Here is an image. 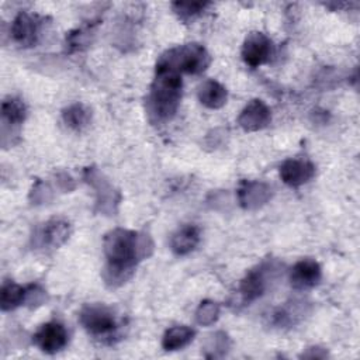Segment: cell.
<instances>
[{"label": "cell", "mask_w": 360, "mask_h": 360, "mask_svg": "<svg viewBox=\"0 0 360 360\" xmlns=\"http://www.w3.org/2000/svg\"><path fill=\"white\" fill-rule=\"evenodd\" d=\"M271 48V41L263 32H250L242 45V59L250 68H257L269 60Z\"/></svg>", "instance_id": "obj_6"}, {"label": "cell", "mask_w": 360, "mask_h": 360, "mask_svg": "<svg viewBox=\"0 0 360 360\" xmlns=\"http://www.w3.org/2000/svg\"><path fill=\"white\" fill-rule=\"evenodd\" d=\"M208 6H210L208 1H174L172 4L173 11L181 20H190V18L198 15Z\"/></svg>", "instance_id": "obj_20"}, {"label": "cell", "mask_w": 360, "mask_h": 360, "mask_svg": "<svg viewBox=\"0 0 360 360\" xmlns=\"http://www.w3.org/2000/svg\"><path fill=\"white\" fill-rule=\"evenodd\" d=\"M200 242V229L195 225H184L179 228L170 239V248L172 250L179 255L184 256L190 252H193Z\"/></svg>", "instance_id": "obj_14"}, {"label": "cell", "mask_w": 360, "mask_h": 360, "mask_svg": "<svg viewBox=\"0 0 360 360\" xmlns=\"http://www.w3.org/2000/svg\"><path fill=\"white\" fill-rule=\"evenodd\" d=\"M229 339L224 332H218L215 335L211 336V340L207 346L208 350H212V354L210 357H217V356H222L226 353V350L229 349Z\"/></svg>", "instance_id": "obj_22"}, {"label": "cell", "mask_w": 360, "mask_h": 360, "mask_svg": "<svg viewBox=\"0 0 360 360\" xmlns=\"http://www.w3.org/2000/svg\"><path fill=\"white\" fill-rule=\"evenodd\" d=\"M322 277L321 266L314 259H302L294 264L290 274V283L295 290H308L315 287Z\"/></svg>", "instance_id": "obj_9"}, {"label": "cell", "mask_w": 360, "mask_h": 360, "mask_svg": "<svg viewBox=\"0 0 360 360\" xmlns=\"http://www.w3.org/2000/svg\"><path fill=\"white\" fill-rule=\"evenodd\" d=\"M194 335L195 332L190 326H186V325L173 326L165 332L162 338V347L167 352L179 350L187 346L193 340Z\"/></svg>", "instance_id": "obj_16"}, {"label": "cell", "mask_w": 360, "mask_h": 360, "mask_svg": "<svg viewBox=\"0 0 360 360\" xmlns=\"http://www.w3.org/2000/svg\"><path fill=\"white\" fill-rule=\"evenodd\" d=\"M267 288V274L263 266L250 270L239 285L240 295L245 302H252L262 297Z\"/></svg>", "instance_id": "obj_12"}, {"label": "cell", "mask_w": 360, "mask_h": 360, "mask_svg": "<svg viewBox=\"0 0 360 360\" xmlns=\"http://www.w3.org/2000/svg\"><path fill=\"white\" fill-rule=\"evenodd\" d=\"M271 198V187L263 181H242L238 187V201L245 210H256Z\"/></svg>", "instance_id": "obj_8"}, {"label": "cell", "mask_w": 360, "mask_h": 360, "mask_svg": "<svg viewBox=\"0 0 360 360\" xmlns=\"http://www.w3.org/2000/svg\"><path fill=\"white\" fill-rule=\"evenodd\" d=\"M1 115L3 118L11 124V125H18L21 124L25 117H27V108L25 104L15 97H10L3 101L1 104Z\"/></svg>", "instance_id": "obj_19"}, {"label": "cell", "mask_w": 360, "mask_h": 360, "mask_svg": "<svg viewBox=\"0 0 360 360\" xmlns=\"http://www.w3.org/2000/svg\"><path fill=\"white\" fill-rule=\"evenodd\" d=\"M41 242L46 248H59L70 235V224L63 218H52L41 229Z\"/></svg>", "instance_id": "obj_13"}, {"label": "cell", "mask_w": 360, "mask_h": 360, "mask_svg": "<svg viewBox=\"0 0 360 360\" xmlns=\"http://www.w3.org/2000/svg\"><path fill=\"white\" fill-rule=\"evenodd\" d=\"M228 98V91L225 86H222L217 80H205L198 87V100L202 105L208 108H221Z\"/></svg>", "instance_id": "obj_15"}, {"label": "cell", "mask_w": 360, "mask_h": 360, "mask_svg": "<svg viewBox=\"0 0 360 360\" xmlns=\"http://www.w3.org/2000/svg\"><path fill=\"white\" fill-rule=\"evenodd\" d=\"M181 75L173 69L156 68V76L150 87L149 108L158 120H170L181 100Z\"/></svg>", "instance_id": "obj_2"}, {"label": "cell", "mask_w": 360, "mask_h": 360, "mask_svg": "<svg viewBox=\"0 0 360 360\" xmlns=\"http://www.w3.org/2000/svg\"><path fill=\"white\" fill-rule=\"evenodd\" d=\"M270 121H271L270 108L264 104V101L259 98L250 100L238 117L239 127L248 132L263 129L270 124Z\"/></svg>", "instance_id": "obj_7"}, {"label": "cell", "mask_w": 360, "mask_h": 360, "mask_svg": "<svg viewBox=\"0 0 360 360\" xmlns=\"http://www.w3.org/2000/svg\"><path fill=\"white\" fill-rule=\"evenodd\" d=\"M315 174V166L305 159H287L280 166L281 180L291 187L308 183Z\"/></svg>", "instance_id": "obj_10"}, {"label": "cell", "mask_w": 360, "mask_h": 360, "mask_svg": "<svg viewBox=\"0 0 360 360\" xmlns=\"http://www.w3.org/2000/svg\"><path fill=\"white\" fill-rule=\"evenodd\" d=\"M82 326L94 336L111 335L117 328V319L111 308L101 304L84 305L79 314Z\"/></svg>", "instance_id": "obj_4"}, {"label": "cell", "mask_w": 360, "mask_h": 360, "mask_svg": "<svg viewBox=\"0 0 360 360\" xmlns=\"http://www.w3.org/2000/svg\"><path fill=\"white\" fill-rule=\"evenodd\" d=\"M38 21L34 15L21 11L15 15L11 24V37L21 46H31L37 42Z\"/></svg>", "instance_id": "obj_11"}, {"label": "cell", "mask_w": 360, "mask_h": 360, "mask_svg": "<svg viewBox=\"0 0 360 360\" xmlns=\"http://www.w3.org/2000/svg\"><path fill=\"white\" fill-rule=\"evenodd\" d=\"M218 316H219V305L210 300L202 301L195 311L197 322L204 326L212 325L218 319Z\"/></svg>", "instance_id": "obj_21"}, {"label": "cell", "mask_w": 360, "mask_h": 360, "mask_svg": "<svg viewBox=\"0 0 360 360\" xmlns=\"http://www.w3.org/2000/svg\"><path fill=\"white\" fill-rule=\"evenodd\" d=\"M27 290L21 285L8 281L4 283L0 292V307L3 311H11L25 301Z\"/></svg>", "instance_id": "obj_18"}, {"label": "cell", "mask_w": 360, "mask_h": 360, "mask_svg": "<svg viewBox=\"0 0 360 360\" xmlns=\"http://www.w3.org/2000/svg\"><path fill=\"white\" fill-rule=\"evenodd\" d=\"M68 330L60 322L44 323L34 335V343L45 353L53 354L68 345Z\"/></svg>", "instance_id": "obj_5"}, {"label": "cell", "mask_w": 360, "mask_h": 360, "mask_svg": "<svg viewBox=\"0 0 360 360\" xmlns=\"http://www.w3.org/2000/svg\"><path fill=\"white\" fill-rule=\"evenodd\" d=\"M103 246L107 259L104 278L112 287L125 283L132 276L136 263L152 252L148 235L124 228H115L105 233Z\"/></svg>", "instance_id": "obj_1"}, {"label": "cell", "mask_w": 360, "mask_h": 360, "mask_svg": "<svg viewBox=\"0 0 360 360\" xmlns=\"http://www.w3.org/2000/svg\"><path fill=\"white\" fill-rule=\"evenodd\" d=\"M62 117L68 127L79 131L90 122L91 111L82 103H73L62 111Z\"/></svg>", "instance_id": "obj_17"}, {"label": "cell", "mask_w": 360, "mask_h": 360, "mask_svg": "<svg viewBox=\"0 0 360 360\" xmlns=\"http://www.w3.org/2000/svg\"><path fill=\"white\" fill-rule=\"evenodd\" d=\"M211 63L208 51L200 44H186L172 48L160 55L156 68H167L190 75L202 73Z\"/></svg>", "instance_id": "obj_3"}]
</instances>
